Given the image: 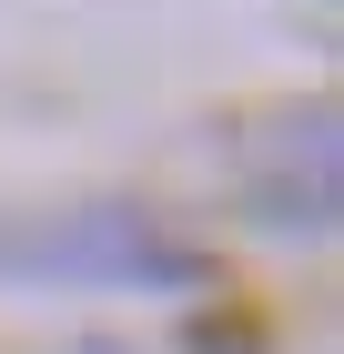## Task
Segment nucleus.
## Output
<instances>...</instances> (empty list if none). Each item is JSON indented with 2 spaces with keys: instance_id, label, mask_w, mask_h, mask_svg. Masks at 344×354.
I'll return each mask as SVG.
<instances>
[{
  "instance_id": "nucleus-1",
  "label": "nucleus",
  "mask_w": 344,
  "mask_h": 354,
  "mask_svg": "<svg viewBox=\"0 0 344 354\" xmlns=\"http://www.w3.org/2000/svg\"><path fill=\"white\" fill-rule=\"evenodd\" d=\"M0 283H91V294H192L203 253L142 203H61L0 223Z\"/></svg>"
}]
</instances>
